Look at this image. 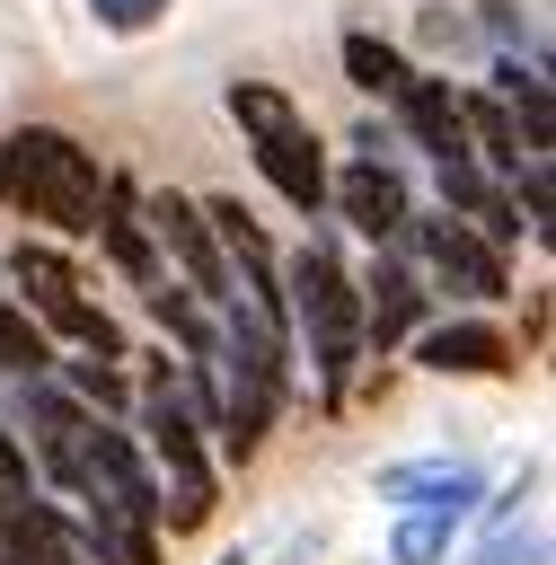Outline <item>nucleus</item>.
<instances>
[{"label": "nucleus", "instance_id": "f257e3e1", "mask_svg": "<svg viewBox=\"0 0 556 565\" xmlns=\"http://www.w3.org/2000/svg\"><path fill=\"white\" fill-rule=\"evenodd\" d=\"M282 309H291V353H309L318 415H344V406H353V371H362L371 353H362V291H353V265H344L327 212H318L309 238L282 256Z\"/></svg>", "mask_w": 556, "mask_h": 565}, {"label": "nucleus", "instance_id": "f03ea898", "mask_svg": "<svg viewBox=\"0 0 556 565\" xmlns=\"http://www.w3.org/2000/svg\"><path fill=\"white\" fill-rule=\"evenodd\" d=\"M212 327H221V441H212V459L221 468H256L265 441H274V424H282V406H291V362L300 353L238 291L212 309Z\"/></svg>", "mask_w": 556, "mask_h": 565}, {"label": "nucleus", "instance_id": "7ed1b4c3", "mask_svg": "<svg viewBox=\"0 0 556 565\" xmlns=\"http://www.w3.org/2000/svg\"><path fill=\"white\" fill-rule=\"evenodd\" d=\"M106 168L71 124H18L0 141V212H18L44 238H88L97 230Z\"/></svg>", "mask_w": 556, "mask_h": 565}, {"label": "nucleus", "instance_id": "20e7f679", "mask_svg": "<svg viewBox=\"0 0 556 565\" xmlns=\"http://www.w3.org/2000/svg\"><path fill=\"white\" fill-rule=\"evenodd\" d=\"M0 282H9V300H18L53 344H79V353H97V362H124V353H132V344H124V327L79 291V265H71V247H62V238L26 230V238L9 247V265H0Z\"/></svg>", "mask_w": 556, "mask_h": 565}, {"label": "nucleus", "instance_id": "39448f33", "mask_svg": "<svg viewBox=\"0 0 556 565\" xmlns=\"http://www.w3.org/2000/svg\"><path fill=\"white\" fill-rule=\"evenodd\" d=\"M397 247L415 256V274H424L432 291H450V300H468V309H494V300L521 291V282H512V256L485 247V238H477L468 221H450V212H424V203H415V221H406Z\"/></svg>", "mask_w": 556, "mask_h": 565}, {"label": "nucleus", "instance_id": "423d86ee", "mask_svg": "<svg viewBox=\"0 0 556 565\" xmlns=\"http://www.w3.org/2000/svg\"><path fill=\"white\" fill-rule=\"evenodd\" d=\"M141 221H150V247H159L168 282H185L203 309H221V300H229V256H221L203 203H194L185 185H159V194H141Z\"/></svg>", "mask_w": 556, "mask_h": 565}, {"label": "nucleus", "instance_id": "0eeeda50", "mask_svg": "<svg viewBox=\"0 0 556 565\" xmlns=\"http://www.w3.org/2000/svg\"><path fill=\"white\" fill-rule=\"evenodd\" d=\"M327 221H344L362 247H397L406 221H415L406 159H344V168H327Z\"/></svg>", "mask_w": 556, "mask_h": 565}, {"label": "nucleus", "instance_id": "6e6552de", "mask_svg": "<svg viewBox=\"0 0 556 565\" xmlns=\"http://www.w3.org/2000/svg\"><path fill=\"white\" fill-rule=\"evenodd\" d=\"M353 291H362V353L371 362L379 353H406V335L432 318V282L415 274L406 247H371L362 274H353Z\"/></svg>", "mask_w": 556, "mask_h": 565}, {"label": "nucleus", "instance_id": "1a4fd4ad", "mask_svg": "<svg viewBox=\"0 0 556 565\" xmlns=\"http://www.w3.org/2000/svg\"><path fill=\"white\" fill-rule=\"evenodd\" d=\"M406 362L432 380H521V335H503L494 318L459 309V318H424L406 335Z\"/></svg>", "mask_w": 556, "mask_h": 565}, {"label": "nucleus", "instance_id": "9d476101", "mask_svg": "<svg viewBox=\"0 0 556 565\" xmlns=\"http://www.w3.org/2000/svg\"><path fill=\"white\" fill-rule=\"evenodd\" d=\"M459 79L450 71H406V88L379 106V124H388V141L397 150H424V159H468V141H459V97H450Z\"/></svg>", "mask_w": 556, "mask_h": 565}, {"label": "nucleus", "instance_id": "9b49d317", "mask_svg": "<svg viewBox=\"0 0 556 565\" xmlns=\"http://www.w3.org/2000/svg\"><path fill=\"white\" fill-rule=\"evenodd\" d=\"M256 150V177L300 212V221H318L327 212V141L309 132V115L300 124H282V132H265V141H247Z\"/></svg>", "mask_w": 556, "mask_h": 565}, {"label": "nucleus", "instance_id": "f8f14e48", "mask_svg": "<svg viewBox=\"0 0 556 565\" xmlns=\"http://www.w3.org/2000/svg\"><path fill=\"white\" fill-rule=\"evenodd\" d=\"M432 194H441V212L450 221H468L485 247H521V212H512V194H503V177H485L477 159H432Z\"/></svg>", "mask_w": 556, "mask_h": 565}, {"label": "nucleus", "instance_id": "ddd939ff", "mask_svg": "<svg viewBox=\"0 0 556 565\" xmlns=\"http://www.w3.org/2000/svg\"><path fill=\"white\" fill-rule=\"evenodd\" d=\"M97 247H106V265L132 282V291H159L168 282V265H159V247H150V221H141V185L132 177H106V194H97V230H88Z\"/></svg>", "mask_w": 556, "mask_h": 565}, {"label": "nucleus", "instance_id": "4468645a", "mask_svg": "<svg viewBox=\"0 0 556 565\" xmlns=\"http://www.w3.org/2000/svg\"><path fill=\"white\" fill-rule=\"evenodd\" d=\"M371 494L388 503V512H415V503H450V512H477L485 503V468L477 459H388L379 477H371Z\"/></svg>", "mask_w": 556, "mask_h": 565}, {"label": "nucleus", "instance_id": "2eb2a0df", "mask_svg": "<svg viewBox=\"0 0 556 565\" xmlns=\"http://www.w3.org/2000/svg\"><path fill=\"white\" fill-rule=\"evenodd\" d=\"M459 97V141H468V159L485 168V177H512L530 150H521V124H512V106L494 97V88H450Z\"/></svg>", "mask_w": 556, "mask_h": 565}, {"label": "nucleus", "instance_id": "dca6fc26", "mask_svg": "<svg viewBox=\"0 0 556 565\" xmlns=\"http://www.w3.org/2000/svg\"><path fill=\"white\" fill-rule=\"evenodd\" d=\"M335 62H344L353 97H371V106H388V97L406 88V71H415V53H406L397 35H379V26H344V35H335Z\"/></svg>", "mask_w": 556, "mask_h": 565}, {"label": "nucleus", "instance_id": "f3484780", "mask_svg": "<svg viewBox=\"0 0 556 565\" xmlns=\"http://www.w3.org/2000/svg\"><path fill=\"white\" fill-rule=\"evenodd\" d=\"M53 380L97 415V424H124L132 415V371L124 362H97V353H53Z\"/></svg>", "mask_w": 556, "mask_h": 565}, {"label": "nucleus", "instance_id": "a211bd4d", "mask_svg": "<svg viewBox=\"0 0 556 565\" xmlns=\"http://www.w3.org/2000/svg\"><path fill=\"white\" fill-rule=\"evenodd\" d=\"M468 521H477V512H450V503H415V512H397V530H388V565H450V547H459Z\"/></svg>", "mask_w": 556, "mask_h": 565}, {"label": "nucleus", "instance_id": "6ab92c4d", "mask_svg": "<svg viewBox=\"0 0 556 565\" xmlns=\"http://www.w3.org/2000/svg\"><path fill=\"white\" fill-rule=\"evenodd\" d=\"M221 106H229L238 141H265V132L300 124V97H291V88H274V79H229V88H221Z\"/></svg>", "mask_w": 556, "mask_h": 565}, {"label": "nucleus", "instance_id": "aec40b11", "mask_svg": "<svg viewBox=\"0 0 556 565\" xmlns=\"http://www.w3.org/2000/svg\"><path fill=\"white\" fill-rule=\"evenodd\" d=\"M35 371H53V335L9 300V282H0V380H35Z\"/></svg>", "mask_w": 556, "mask_h": 565}, {"label": "nucleus", "instance_id": "412c9836", "mask_svg": "<svg viewBox=\"0 0 556 565\" xmlns=\"http://www.w3.org/2000/svg\"><path fill=\"white\" fill-rule=\"evenodd\" d=\"M503 194H512L521 230H530V238H547V212H556V177H547V159H521V168L503 177Z\"/></svg>", "mask_w": 556, "mask_h": 565}, {"label": "nucleus", "instance_id": "4be33fe9", "mask_svg": "<svg viewBox=\"0 0 556 565\" xmlns=\"http://www.w3.org/2000/svg\"><path fill=\"white\" fill-rule=\"evenodd\" d=\"M477 18H485V35H494V53H530V62H547V35H538L530 9H512V0H477Z\"/></svg>", "mask_w": 556, "mask_h": 565}, {"label": "nucleus", "instance_id": "5701e85b", "mask_svg": "<svg viewBox=\"0 0 556 565\" xmlns=\"http://www.w3.org/2000/svg\"><path fill=\"white\" fill-rule=\"evenodd\" d=\"M468 565H547V521H530V530H494Z\"/></svg>", "mask_w": 556, "mask_h": 565}, {"label": "nucleus", "instance_id": "b1692460", "mask_svg": "<svg viewBox=\"0 0 556 565\" xmlns=\"http://www.w3.org/2000/svg\"><path fill=\"white\" fill-rule=\"evenodd\" d=\"M168 9H177V0H88V18H97L106 35H150V26H168Z\"/></svg>", "mask_w": 556, "mask_h": 565}, {"label": "nucleus", "instance_id": "393cba45", "mask_svg": "<svg viewBox=\"0 0 556 565\" xmlns=\"http://www.w3.org/2000/svg\"><path fill=\"white\" fill-rule=\"evenodd\" d=\"M0 486H35V477H26V450H18L9 424H0Z\"/></svg>", "mask_w": 556, "mask_h": 565}]
</instances>
